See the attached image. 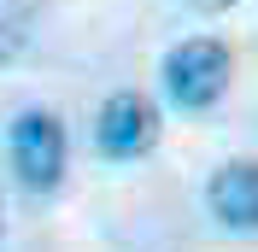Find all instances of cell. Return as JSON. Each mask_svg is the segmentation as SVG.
Returning <instances> with one entry per match:
<instances>
[{"instance_id":"cell-1","label":"cell","mask_w":258,"mask_h":252,"mask_svg":"<svg viewBox=\"0 0 258 252\" xmlns=\"http://www.w3.org/2000/svg\"><path fill=\"white\" fill-rule=\"evenodd\" d=\"M6 158H12V176H18L24 194H53L64 182V158H71L64 123L53 111H41V106L18 111L12 129H6Z\"/></svg>"},{"instance_id":"cell-2","label":"cell","mask_w":258,"mask_h":252,"mask_svg":"<svg viewBox=\"0 0 258 252\" xmlns=\"http://www.w3.org/2000/svg\"><path fill=\"white\" fill-rule=\"evenodd\" d=\"M229 71H235V59H229L223 41H211V35H188V41H176V47L164 53V94H170V106L182 111H206L223 100L229 88Z\"/></svg>"},{"instance_id":"cell-3","label":"cell","mask_w":258,"mask_h":252,"mask_svg":"<svg viewBox=\"0 0 258 252\" xmlns=\"http://www.w3.org/2000/svg\"><path fill=\"white\" fill-rule=\"evenodd\" d=\"M94 141H100L106 158L153 153V141H159V106H153L147 94H135V88L112 94L106 106H100V117H94Z\"/></svg>"},{"instance_id":"cell-4","label":"cell","mask_w":258,"mask_h":252,"mask_svg":"<svg viewBox=\"0 0 258 252\" xmlns=\"http://www.w3.org/2000/svg\"><path fill=\"white\" fill-rule=\"evenodd\" d=\"M206 205L211 217L235 229V235H258V158H229L217 164L206 182Z\"/></svg>"},{"instance_id":"cell-5","label":"cell","mask_w":258,"mask_h":252,"mask_svg":"<svg viewBox=\"0 0 258 252\" xmlns=\"http://www.w3.org/2000/svg\"><path fill=\"white\" fill-rule=\"evenodd\" d=\"M35 18H41V0H12V6L0 12V65L30 47V24Z\"/></svg>"},{"instance_id":"cell-6","label":"cell","mask_w":258,"mask_h":252,"mask_svg":"<svg viewBox=\"0 0 258 252\" xmlns=\"http://www.w3.org/2000/svg\"><path fill=\"white\" fill-rule=\"evenodd\" d=\"M194 12H229V6H241V0H188Z\"/></svg>"},{"instance_id":"cell-7","label":"cell","mask_w":258,"mask_h":252,"mask_svg":"<svg viewBox=\"0 0 258 252\" xmlns=\"http://www.w3.org/2000/svg\"><path fill=\"white\" fill-rule=\"evenodd\" d=\"M0 229H6V205H0Z\"/></svg>"}]
</instances>
